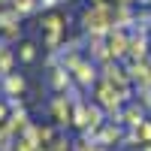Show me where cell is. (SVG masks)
I'll list each match as a JSON object with an SVG mask.
<instances>
[{
    "instance_id": "6da1fadb",
    "label": "cell",
    "mask_w": 151,
    "mask_h": 151,
    "mask_svg": "<svg viewBox=\"0 0 151 151\" xmlns=\"http://www.w3.org/2000/svg\"><path fill=\"white\" fill-rule=\"evenodd\" d=\"M21 58H24V60H30V58H33V52H30V45H21Z\"/></svg>"
}]
</instances>
